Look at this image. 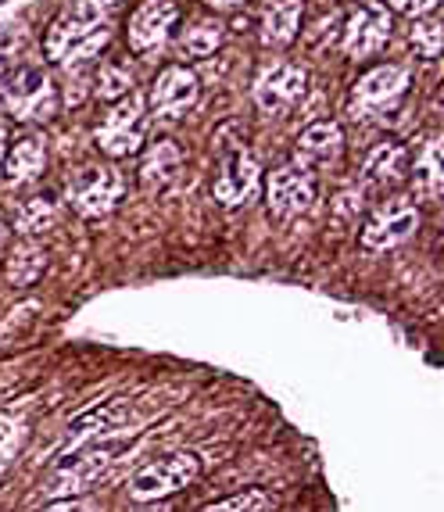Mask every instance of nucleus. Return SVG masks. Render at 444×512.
Here are the masks:
<instances>
[{
	"mask_svg": "<svg viewBox=\"0 0 444 512\" xmlns=\"http://www.w3.org/2000/svg\"><path fill=\"white\" fill-rule=\"evenodd\" d=\"M58 111V90L43 69L4 65L0 69V115L18 122H47Z\"/></svg>",
	"mask_w": 444,
	"mask_h": 512,
	"instance_id": "1",
	"label": "nucleus"
},
{
	"mask_svg": "<svg viewBox=\"0 0 444 512\" xmlns=\"http://www.w3.org/2000/svg\"><path fill=\"white\" fill-rule=\"evenodd\" d=\"M108 40H111V29L104 18L65 11V15L54 18L47 36H43V51H47V61L72 69V65H79V61L97 58Z\"/></svg>",
	"mask_w": 444,
	"mask_h": 512,
	"instance_id": "2",
	"label": "nucleus"
},
{
	"mask_svg": "<svg viewBox=\"0 0 444 512\" xmlns=\"http://www.w3.org/2000/svg\"><path fill=\"white\" fill-rule=\"evenodd\" d=\"M122 448H126V437H115V441H97V444H90V448H83V452L65 455V459L47 473V480H43V495L79 498L111 470V462L119 459Z\"/></svg>",
	"mask_w": 444,
	"mask_h": 512,
	"instance_id": "3",
	"label": "nucleus"
},
{
	"mask_svg": "<svg viewBox=\"0 0 444 512\" xmlns=\"http://www.w3.org/2000/svg\"><path fill=\"white\" fill-rule=\"evenodd\" d=\"M201 477V455L197 452H172L165 459L151 462L137 477L129 480V498L133 502H158V498H169L183 487H190Z\"/></svg>",
	"mask_w": 444,
	"mask_h": 512,
	"instance_id": "4",
	"label": "nucleus"
},
{
	"mask_svg": "<svg viewBox=\"0 0 444 512\" xmlns=\"http://www.w3.org/2000/svg\"><path fill=\"white\" fill-rule=\"evenodd\" d=\"M144 133H147L144 101L137 94H129L122 101H115V108L108 111V119L97 126V147L108 158H126V154L140 151Z\"/></svg>",
	"mask_w": 444,
	"mask_h": 512,
	"instance_id": "5",
	"label": "nucleus"
},
{
	"mask_svg": "<svg viewBox=\"0 0 444 512\" xmlns=\"http://www.w3.org/2000/svg\"><path fill=\"white\" fill-rule=\"evenodd\" d=\"M405 90H409V72L402 65H376L373 72H366L355 83V94H351L355 119H380V115H387L405 97Z\"/></svg>",
	"mask_w": 444,
	"mask_h": 512,
	"instance_id": "6",
	"label": "nucleus"
},
{
	"mask_svg": "<svg viewBox=\"0 0 444 512\" xmlns=\"http://www.w3.org/2000/svg\"><path fill=\"white\" fill-rule=\"evenodd\" d=\"M419 230V208L405 197H391L380 205L362 226V248L366 251H391Z\"/></svg>",
	"mask_w": 444,
	"mask_h": 512,
	"instance_id": "7",
	"label": "nucleus"
},
{
	"mask_svg": "<svg viewBox=\"0 0 444 512\" xmlns=\"http://www.w3.org/2000/svg\"><path fill=\"white\" fill-rule=\"evenodd\" d=\"M308 94V72L291 61H276L258 72L255 79V104L265 115H283Z\"/></svg>",
	"mask_w": 444,
	"mask_h": 512,
	"instance_id": "8",
	"label": "nucleus"
},
{
	"mask_svg": "<svg viewBox=\"0 0 444 512\" xmlns=\"http://www.w3.org/2000/svg\"><path fill=\"white\" fill-rule=\"evenodd\" d=\"M265 201H269V212L276 219H298V215L312 212V205H316V183L298 165H283V169L269 172Z\"/></svg>",
	"mask_w": 444,
	"mask_h": 512,
	"instance_id": "9",
	"label": "nucleus"
},
{
	"mask_svg": "<svg viewBox=\"0 0 444 512\" xmlns=\"http://www.w3.org/2000/svg\"><path fill=\"white\" fill-rule=\"evenodd\" d=\"M122 197V172L119 169H79L69 187V201L86 219H101Z\"/></svg>",
	"mask_w": 444,
	"mask_h": 512,
	"instance_id": "10",
	"label": "nucleus"
},
{
	"mask_svg": "<svg viewBox=\"0 0 444 512\" xmlns=\"http://www.w3.org/2000/svg\"><path fill=\"white\" fill-rule=\"evenodd\" d=\"M387 36H391V15H387V8L376 4V0H366L344 22L341 47L351 58H369V54H376L384 47Z\"/></svg>",
	"mask_w": 444,
	"mask_h": 512,
	"instance_id": "11",
	"label": "nucleus"
},
{
	"mask_svg": "<svg viewBox=\"0 0 444 512\" xmlns=\"http://www.w3.org/2000/svg\"><path fill=\"white\" fill-rule=\"evenodd\" d=\"M197 94H201V86H197V76L183 65H169V69L158 72L151 86V108L158 119H180L194 108Z\"/></svg>",
	"mask_w": 444,
	"mask_h": 512,
	"instance_id": "12",
	"label": "nucleus"
},
{
	"mask_svg": "<svg viewBox=\"0 0 444 512\" xmlns=\"http://www.w3.org/2000/svg\"><path fill=\"white\" fill-rule=\"evenodd\" d=\"M176 18H180L176 0H147L144 8L129 18V47H133L137 54L158 51V47L172 36Z\"/></svg>",
	"mask_w": 444,
	"mask_h": 512,
	"instance_id": "13",
	"label": "nucleus"
},
{
	"mask_svg": "<svg viewBox=\"0 0 444 512\" xmlns=\"http://www.w3.org/2000/svg\"><path fill=\"white\" fill-rule=\"evenodd\" d=\"M255 190H258V162L240 147V151H233L222 162L219 176L212 183V197L219 205L237 208V205H248L251 197H255Z\"/></svg>",
	"mask_w": 444,
	"mask_h": 512,
	"instance_id": "14",
	"label": "nucleus"
},
{
	"mask_svg": "<svg viewBox=\"0 0 444 512\" xmlns=\"http://www.w3.org/2000/svg\"><path fill=\"white\" fill-rule=\"evenodd\" d=\"M344 133L337 122H312L308 129H301L298 137V169H326L341 158Z\"/></svg>",
	"mask_w": 444,
	"mask_h": 512,
	"instance_id": "15",
	"label": "nucleus"
},
{
	"mask_svg": "<svg viewBox=\"0 0 444 512\" xmlns=\"http://www.w3.org/2000/svg\"><path fill=\"white\" fill-rule=\"evenodd\" d=\"M47 169V147H43L40 137H22L4 151V162H0V172L11 187H22V183H33L40 172Z\"/></svg>",
	"mask_w": 444,
	"mask_h": 512,
	"instance_id": "16",
	"label": "nucleus"
},
{
	"mask_svg": "<svg viewBox=\"0 0 444 512\" xmlns=\"http://www.w3.org/2000/svg\"><path fill=\"white\" fill-rule=\"evenodd\" d=\"M301 0H265L262 8V43L265 47H287L301 26Z\"/></svg>",
	"mask_w": 444,
	"mask_h": 512,
	"instance_id": "17",
	"label": "nucleus"
},
{
	"mask_svg": "<svg viewBox=\"0 0 444 512\" xmlns=\"http://www.w3.org/2000/svg\"><path fill=\"white\" fill-rule=\"evenodd\" d=\"M180 165H183L180 147L172 144V140H154L144 151V158H140V183H144L147 190L169 187V183L180 176Z\"/></svg>",
	"mask_w": 444,
	"mask_h": 512,
	"instance_id": "18",
	"label": "nucleus"
},
{
	"mask_svg": "<svg viewBox=\"0 0 444 512\" xmlns=\"http://www.w3.org/2000/svg\"><path fill=\"white\" fill-rule=\"evenodd\" d=\"M126 412H129V405H126V398H115V402H108V405H101V409H90V412H83V416L76 419L69 427V441H65V448H61V455H69L72 448H79V444H86L90 437H97V434H108V430H115L126 419Z\"/></svg>",
	"mask_w": 444,
	"mask_h": 512,
	"instance_id": "19",
	"label": "nucleus"
},
{
	"mask_svg": "<svg viewBox=\"0 0 444 512\" xmlns=\"http://www.w3.org/2000/svg\"><path fill=\"white\" fill-rule=\"evenodd\" d=\"M54 219H58V201L54 197H29L15 212V230L26 233V237H36V233L51 230Z\"/></svg>",
	"mask_w": 444,
	"mask_h": 512,
	"instance_id": "20",
	"label": "nucleus"
},
{
	"mask_svg": "<svg viewBox=\"0 0 444 512\" xmlns=\"http://www.w3.org/2000/svg\"><path fill=\"white\" fill-rule=\"evenodd\" d=\"M405 169V147L394 144V140H384L380 147H373L366 162V180L369 183H391L398 180V172Z\"/></svg>",
	"mask_w": 444,
	"mask_h": 512,
	"instance_id": "21",
	"label": "nucleus"
},
{
	"mask_svg": "<svg viewBox=\"0 0 444 512\" xmlns=\"http://www.w3.org/2000/svg\"><path fill=\"white\" fill-rule=\"evenodd\" d=\"M43 269H47V251L36 248V244H22V248H15V255L8 258V280L15 283V287L36 283L43 276Z\"/></svg>",
	"mask_w": 444,
	"mask_h": 512,
	"instance_id": "22",
	"label": "nucleus"
},
{
	"mask_svg": "<svg viewBox=\"0 0 444 512\" xmlns=\"http://www.w3.org/2000/svg\"><path fill=\"white\" fill-rule=\"evenodd\" d=\"M441 140H430V147L423 151V158L416 162V190L423 197H437L444 187V169H441Z\"/></svg>",
	"mask_w": 444,
	"mask_h": 512,
	"instance_id": "23",
	"label": "nucleus"
},
{
	"mask_svg": "<svg viewBox=\"0 0 444 512\" xmlns=\"http://www.w3.org/2000/svg\"><path fill=\"white\" fill-rule=\"evenodd\" d=\"M219 43H222V26L219 22H208V18L187 26L180 36V47L187 54H194V58H208V54H215L219 51Z\"/></svg>",
	"mask_w": 444,
	"mask_h": 512,
	"instance_id": "24",
	"label": "nucleus"
},
{
	"mask_svg": "<svg viewBox=\"0 0 444 512\" xmlns=\"http://www.w3.org/2000/svg\"><path fill=\"white\" fill-rule=\"evenodd\" d=\"M205 512H276V495L265 487H248L244 495L222 498V502L208 505Z\"/></svg>",
	"mask_w": 444,
	"mask_h": 512,
	"instance_id": "25",
	"label": "nucleus"
},
{
	"mask_svg": "<svg viewBox=\"0 0 444 512\" xmlns=\"http://www.w3.org/2000/svg\"><path fill=\"white\" fill-rule=\"evenodd\" d=\"M22 437H26V427H22V419L11 416V412H0V477H4L11 462L18 459Z\"/></svg>",
	"mask_w": 444,
	"mask_h": 512,
	"instance_id": "26",
	"label": "nucleus"
},
{
	"mask_svg": "<svg viewBox=\"0 0 444 512\" xmlns=\"http://www.w3.org/2000/svg\"><path fill=\"white\" fill-rule=\"evenodd\" d=\"M133 94V72L122 69V65H104L97 72V97L104 101H122V97Z\"/></svg>",
	"mask_w": 444,
	"mask_h": 512,
	"instance_id": "27",
	"label": "nucleus"
},
{
	"mask_svg": "<svg viewBox=\"0 0 444 512\" xmlns=\"http://www.w3.org/2000/svg\"><path fill=\"white\" fill-rule=\"evenodd\" d=\"M412 43H416V51L423 58H437L441 54V43H444V33H441V22L437 18H423L412 26Z\"/></svg>",
	"mask_w": 444,
	"mask_h": 512,
	"instance_id": "28",
	"label": "nucleus"
},
{
	"mask_svg": "<svg viewBox=\"0 0 444 512\" xmlns=\"http://www.w3.org/2000/svg\"><path fill=\"white\" fill-rule=\"evenodd\" d=\"M394 11H402V15H427V11H434L441 0H387Z\"/></svg>",
	"mask_w": 444,
	"mask_h": 512,
	"instance_id": "29",
	"label": "nucleus"
},
{
	"mask_svg": "<svg viewBox=\"0 0 444 512\" xmlns=\"http://www.w3.org/2000/svg\"><path fill=\"white\" fill-rule=\"evenodd\" d=\"M40 512H97V505L90 502V498H58V502Z\"/></svg>",
	"mask_w": 444,
	"mask_h": 512,
	"instance_id": "30",
	"label": "nucleus"
},
{
	"mask_svg": "<svg viewBox=\"0 0 444 512\" xmlns=\"http://www.w3.org/2000/svg\"><path fill=\"white\" fill-rule=\"evenodd\" d=\"M72 4H76V11H79V15L104 18L111 8H115V4H119V0H72Z\"/></svg>",
	"mask_w": 444,
	"mask_h": 512,
	"instance_id": "31",
	"label": "nucleus"
},
{
	"mask_svg": "<svg viewBox=\"0 0 444 512\" xmlns=\"http://www.w3.org/2000/svg\"><path fill=\"white\" fill-rule=\"evenodd\" d=\"M208 8H215V11H230V8H240L244 0H205Z\"/></svg>",
	"mask_w": 444,
	"mask_h": 512,
	"instance_id": "32",
	"label": "nucleus"
},
{
	"mask_svg": "<svg viewBox=\"0 0 444 512\" xmlns=\"http://www.w3.org/2000/svg\"><path fill=\"white\" fill-rule=\"evenodd\" d=\"M4 244H8V226L0 222V248H4Z\"/></svg>",
	"mask_w": 444,
	"mask_h": 512,
	"instance_id": "33",
	"label": "nucleus"
},
{
	"mask_svg": "<svg viewBox=\"0 0 444 512\" xmlns=\"http://www.w3.org/2000/svg\"><path fill=\"white\" fill-rule=\"evenodd\" d=\"M0 162H4V133H0Z\"/></svg>",
	"mask_w": 444,
	"mask_h": 512,
	"instance_id": "34",
	"label": "nucleus"
}]
</instances>
